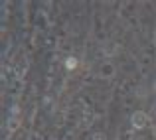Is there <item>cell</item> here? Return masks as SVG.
<instances>
[{
	"mask_svg": "<svg viewBox=\"0 0 156 140\" xmlns=\"http://www.w3.org/2000/svg\"><path fill=\"white\" fill-rule=\"evenodd\" d=\"M134 101H136V99L133 97V95H130V97H122V109H133V105H134Z\"/></svg>",
	"mask_w": 156,
	"mask_h": 140,
	"instance_id": "obj_10",
	"label": "cell"
},
{
	"mask_svg": "<svg viewBox=\"0 0 156 140\" xmlns=\"http://www.w3.org/2000/svg\"><path fill=\"white\" fill-rule=\"evenodd\" d=\"M101 51H103L105 57H113V55H117V53L121 51V44H119L117 40H107L103 44V47H101Z\"/></svg>",
	"mask_w": 156,
	"mask_h": 140,
	"instance_id": "obj_3",
	"label": "cell"
},
{
	"mask_svg": "<svg viewBox=\"0 0 156 140\" xmlns=\"http://www.w3.org/2000/svg\"><path fill=\"white\" fill-rule=\"evenodd\" d=\"M91 140H107V134L103 132V130H97V132H93Z\"/></svg>",
	"mask_w": 156,
	"mask_h": 140,
	"instance_id": "obj_12",
	"label": "cell"
},
{
	"mask_svg": "<svg viewBox=\"0 0 156 140\" xmlns=\"http://www.w3.org/2000/svg\"><path fill=\"white\" fill-rule=\"evenodd\" d=\"M65 122H67V114L65 113H55V124L59 126V128L65 126Z\"/></svg>",
	"mask_w": 156,
	"mask_h": 140,
	"instance_id": "obj_9",
	"label": "cell"
},
{
	"mask_svg": "<svg viewBox=\"0 0 156 140\" xmlns=\"http://www.w3.org/2000/svg\"><path fill=\"white\" fill-rule=\"evenodd\" d=\"M63 140H75V130H65Z\"/></svg>",
	"mask_w": 156,
	"mask_h": 140,
	"instance_id": "obj_14",
	"label": "cell"
},
{
	"mask_svg": "<svg viewBox=\"0 0 156 140\" xmlns=\"http://www.w3.org/2000/svg\"><path fill=\"white\" fill-rule=\"evenodd\" d=\"M130 91H133L130 81H122V83H119V93H121L122 97H130Z\"/></svg>",
	"mask_w": 156,
	"mask_h": 140,
	"instance_id": "obj_8",
	"label": "cell"
},
{
	"mask_svg": "<svg viewBox=\"0 0 156 140\" xmlns=\"http://www.w3.org/2000/svg\"><path fill=\"white\" fill-rule=\"evenodd\" d=\"M63 65H65V69H67V71H75V69L79 67V59H77L75 55H67L63 59Z\"/></svg>",
	"mask_w": 156,
	"mask_h": 140,
	"instance_id": "obj_6",
	"label": "cell"
},
{
	"mask_svg": "<svg viewBox=\"0 0 156 140\" xmlns=\"http://www.w3.org/2000/svg\"><path fill=\"white\" fill-rule=\"evenodd\" d=\"M93 121H95L93 109H83V113H81V126H89Z\"/></svg>",
	"mask_w": 156,
	"mask_h": 140,
	"instance_id": "obj_5",
	"label": "cell"
},
{
	"mask_svg": "<svg viewBox=\"0 0 156 140\" xmlns=\"http://www.w3.org/2000/svg\"><path fill=\"white\" fill-rule=\"evenodd\" d=\"M115 73H117V67H115L113 61L105 59L103 63L99 65V71H97V75H99V79H113Z\"/></svg>",
	"mask_w": 156,
	"mask_h": 140,
	"instance_id": "obj_2",
	"label": "cell"
},
{
	"mask_svg": "<svg viewBox=\"0 0 156 140\" xmlns=\"http://www.w3.org/2000/svg\"><path fill=\"white\" fill-rule=\"evenodd\" d=\"M150 124H152V121H150V114L146 110L138 109V110L130 113V126H133V130H144Z\"/></svg>",
	"mask_w": 156,
	"mask_h": 140,
	"instance_id": "obj_1",
	"label": "cell"
},
{
	"mask_svg": "<svg viewBox=\"0 0 156 140\" xmlns=\"http://www.w3.org/2000/svg\"><path fill=\"white\" fill-rule=\"evenodd\" d=\"M28 140H44V136H42V132H38V130H32Z\"/></svg>",
	"mask_w": 156,
	"mask_h": 140,
	"instance_id": "obj_13",
	"label": "cell"
},
{
	"mask_svg": "<svg viewBox=\"0 0 156 140\" xmlns=\"http://www.w3.org/2000/svg\"><path fill=\"white\" fill-rule=\"evenodd\" d=\"M22 89H24V85H22V81L20 79H14L10 83V97H20V93H22Z\"/></svg>",
	"mask_w": 156,
	"mask_h": 140,
	"instance_id": "obj_7",
	"label": "cell"
},
{
	"mask_svg": "<svg viewBox=\"0 0 156 140\" xmlns=\"http://www.w3.org/2000/svg\"><path fill=\"white\" fill-rule=\"evenodd\" d=\"M20 126H22V118H20V117H10V118H8V122H6V132L8 134H14Z\"/></svg>",
	"mask_w": 156,
	"mask_h": 140,
	"instance_id": "obj_4",
	"label": "cell"
},
{
	"mask_svg": "<svg viewBox=\"0 0 156 140\" xmlns=\"http://www.w3.org/2000/svg\"><path fill=\"white\" fill-rule=\"evenodd\" d=\"M152 114H156V103H154V107H152Z\"/></svg>",
	"mask_w": 156,
	"mask_h": 140,
	"instance_id": "obj_15",
	"label": "cell"
},
{
	"mask_svg": "<svg viewBox=\"0 0 156 140\" xmlns=\"http://www.w3.org/2000/svg\"><path fill=\"white\" fill-rule=\"evenodd\" d=\"M81 107H83V109H91L93 107V99L91 97H81Z\"/></svg>",
	"mask_w": 156,
	"mask_h": 140,
	"instance_id": "obj_11",
	"label": "cell"
}]
</instances>
